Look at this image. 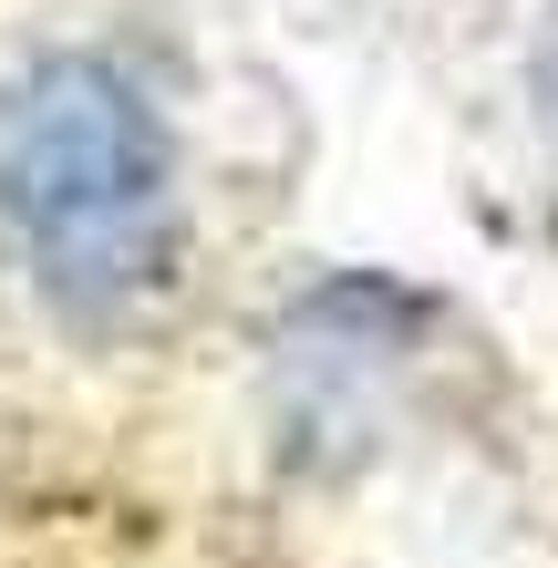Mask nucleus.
<instances>
[{"mask_svg": "<svg viewBox=\"0 0 558 568\" xmlns=\"http://www.w3.org/2000/svg\"><path fill=\"white\" fill-rule=\"evenodd\" d=\"M0 217L73 321H114L166 280L176 145L135 73L104 52H42L0 83Z\"/></svg>", "mask_w": 558, "mask_h": 568, "instance_id": "1", "label": "nucleus"}]
</instances>
